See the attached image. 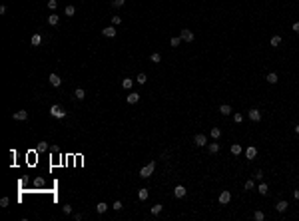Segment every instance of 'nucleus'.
Segmentation results:
<instances>
[{
  "label": "nucleus",
  "mask_w": 299,
  "mask_h": 221,
  "mask_svg": "<svg viewBox=\"0 0 299 221\" xmlns=\"http://www.w3.org/2000/svg\"><path fill=\"white\" fill-rule=\"evenodd\" d=\"M154 169H155V161H150L148 166H144L142 169H140V177H144V179H148V177L154 173Z\"/></svg>",
  "instance_id": "obj_1"
},
{
  "label": "nucleus",
  "mask_w": 299,
  "mask_h": 221,
  "mask_svg": "<svg viewBox=\"0 0 299 221\" xmlns=\"http://www.w3.org/2000/svg\"><path fill=\"white\" fill-rule=\"evenodd\" d=\"M50 114H52L54 118H64V116H66L64 108H62V106H58V104H54V106L50 108Z\"/></svg>",
  "instance_id": "obj_2"
},
{
  "label": "nucleus",
  "mask_w": 299,
  "mask_h": 221,
  "mask_svg": "<svg viewBox=\"0 0 299 221\" xmlns=\"http://www.w3.org/2000/svg\"><path fill=\"white\" fill-rule=\"evenodd\" d=\"M179 38H182L184 42H193V38H196V36H193V32H191V30L184 28V30L179 32Z\"/></svg>",
  "instance_id": "obj_3"
},
{
  "label": "nucleus",
  "mask_w": 299,
  "mask_h": 221,
  "mask_svg": "<svg viewBox=\"0 0 299 221\" xmlns=\"http://www.w3.org/2000/svg\"><path fill=\"white\" fill-rule=\"evenodd\" d=\"M193 142H196V145H199V147H203V145H208V138H205V133H196Z\"/></svg>",
  "instance_id": "obj_4"
},
{
  "label": "nucleus",
  "mask_w": 299,
  "mask_h": 221,
  "mask_svg": "<svg viewBox=\"0 0 299 221\" xmlns=\"http://www.w3.org/2000/svg\"><path fill=\"white\" fill-rule=\"evenodd\" d=\"M12 118H14V120H18V122H26V120H28V112H26V110L14 112V114H12Z\"/></svg>",
  "instance_id": "obj_5"
},
{
  "label": "nucleus",
  "mask_w": 299,
  "mask_h": 221,
  "mask_svg": "<svg viewBox=\"0 0 299 221\" xmlns=\"http://www.w3.org/2000/svg\"><path fill=\"white\" fill-rule=\"evenodd\" d=\"M48 80H50V84H52L54 88H60V86H62V80H60V76H58V74H50V78H48Z\"/></svg>",
  "instance_id": "obj_6"
},
{
  "label": "nucleus",
  "mask_w": 299,
  "mask_h": 221,
  "mask_svg": "<svg viewBox=\"0 0 299 221\" xmlns=\"http://www.w3.org/2000/svg\"><path fill=\"white\" fill-rule=\"evenodd\" d=\"M247 116H249L251 122H259V120H261V112H259V110H249Z\"/></svg>",
  "instance_id": "obj_7"
},
{
  "label": "nucleus",
  "mask_w": 299,
  "mask_h": 221,
  "mask_svg": "<svg viewBox=\"0 0 299 221\" xmlns=\"http://www.w3.org/2000/svg\"><path fill=\"white\" fill-rule=\"evenodd\" d=\"M186 193H188V189L184 187V185H176V189H174V195L176 197H184Z\"/></svg>",
  "instance_id": "obj_8"
},
{
  "label": "nucleus",
  "mask_w": 299,
  "mask_h": 221,
  "mask_svg": "<svg viewBox=\"0 0 299 221\" xmlns=\"http://www.w3.org/2000/svg\"><path fill=\"white\" fill-rule=\"evenodd\" d=\"M140 102V94L138 92H130L128 94V104H138Z\"/></svg>",
  "instance_id": "obj_9"
},
{
  "label": "nucleus",
  "mask_w": 299,
  "mask_h": 221,
  "mask_svg": "<svg viewBox=\"0 0 299 221\" xmlns=\"http://www.w3.org/2000/svg\"><path fill=\"white\" fill-rule=\"evenodd\" d=\"M229 199H231V193H229V191H222V193H220V203L225 205V203H229Z\"/></svg>",
  "instance_id": "obj_10"
},
{
  "label": "nucleus",
  "mask_w": 299,
  "mask_h": 221,
  "mask_svg": "<svg viewBox=\"0 0 299 221\" xmlns=\"http://www.w3.org/2000/svg\"><path fill=\"white\" fill-rule=\"evenodd\" d=\"M102 34H104L106 38H114V36H116V28H114V26H108V28L102 30Z\"/></svg>",
  "instance_id": "obj_11"
},
{
  "label": "nucleus",
  "mask_w": 299,
  "mask_h": 221,
  "mask_svg": "<svg viewBox=\"0 0 299 221\" xmlns=\"http://www.w3.org/2000/svg\"><path fill=\"white\" fill-rule=\"evenodd\" d=\"M255 155H257V149H255L253 145H249V147L245 149V157H247V159H253Z\"/></svg>",
  "instance_id": "obj_12"
},
{
  "label": "nucleus",
  "mask_w": 299,
  "mask_h": 221,
  "mask_svg": "<svg viewBox=\"0 0 299 221\" xmlns=\"http://www.w3.org/2000/svg\"><path fill=\"white\" fill-rule=\"evenodd\" d=\"M220 114H222V116H229V114H231V106H229V104L220 106Z\"/></svg>",
  "instance_id": "obj_13"
},
{
  "label": "nucleus",
  "mask_w": 299,
  "mask_h": 221,
  "mask_svg": "<svg viewBox=\"0 0 299 221\" xmlns=\"http://www.w3.org/2000/svg\"><path fill=\"white\" fill-rule=\"evenodd\" d=\"M229 152H231L233 155H239V154H241V152H243V147H241V145H239V144H233L231 147H229Z\"/></svg>",
  "instance_id": "obj_14"
},
{
  "label": "nucleus",
  "mask_w": 299,
  "mask_h": 221,
  "mask_svg": "<svg viewBox=\"0 0 299 221\" xmlns=\"http://www.w3.org/2000/svg\"><path fill=\"white\" fill-rule=\"evenodd\" d=\"M162 209H164V205L155 203V205H152V209H150V213H152V215H160V213H162Z\"/></svg>",
  "instance_id": "obj_15"
},
{
  "label": "nucleus",
  "mask_w": 299,
  "mask_h": 221,
  "mask_svg": "<svg viewBox=\"0 0 299 221\" xmlns=\"http://www.w3.org/2000/svg\"><path fill=\"white\" fill-rule=\"evenodd\" d=\"M148 195H150V191H148L146 187H142L140 191H138V197H140V201H146V199H148Z\"/></svg>",
  "instance_id": "obj_16"
},
{
  "label": "nucleus",
  "mask_w": 299,
  "mask_h": 221,
  "mask_svg": "<svg viewBox=\"0 0 299 221\" xmlns=\"http://www.w3.org/2000/svg\"><path fill=\"white\" fill-rule=\"evenodd\" d=\"M275 209L279 211V213H283V211L287 209V201L283 199V201H277V205H275Z\"/></svg>",
  "instance_id": "obj_17"
},
{
  "label": "nucleus",
  "mask_w": 299,
  "mask_h": 221,
  "mask_svg": "<svg viewBox=\"0 0 299 221\" xmlns=\"http://www.w3.org/2000/svg\"><path fill=\"white\" fill-rule=\"evenodd\" d=\"M58 22H60L58 14H50V16H48V24H50V26H56Z\"/></svg>",
  "instance_id": "obj_18"
},
{
  "label": "nucleus",
  "mask_w": 299,
  "mask_h": 221,
  "mask_svg": "<svg viewBox=\"0 0 299 221\" xmlns=\"http://www.w3.org/2000/svg\"><path fill=\"white\" fill-rule=\"evenodd\" d=\"M208 149H210V154H217V152H220V144H217V142L208 144Z\"/></svg>",
  "instance_id": "obj_19"
},
{
  "label": "nucleus",
  "mask_w": 299,
  "mask_h": 221,
  "mask_svg": "<svg viewBox=\"0 0 299 221\" xmlns=\"http://www.w3.org/2000/svg\"><path fill=\"white\" fill-rule=\"evenodd\" d=\"M96 211H98V213H106V211H108V203L100 201L98 205H96Z\"/></svg>",
  "instance_id": "obj_20"
},
{
  "label": "nucleus",
  "mask_w": 299,
  "mask_h": 221,
  "mask_svg": "<svg viewBox=\"0 0 299 221\" xmlns=\"http://www.w3.org/2000/svg\"><path fill=\"white\" fill-rule=\"evenodd\" d=\"M122 86H124V90H130L134 86V80H130V78H124L122 80Z\"/></svg>",
  "instance_id": "obj_21"
},
{
  "label": "nucleus",
  "mask_w": 299,
  "mask_h": 221,
  "mask_svg": "<svg viewBox=\"0 0 299 221\" xmlns=\"http://www.w3.org/2000/svg\"><path fill=\"white\" fill-rule=\"evenodd\" d=\"M74 98H76V100H84V98H86V92H84L82 88H78L76 92H74Z\"/></svg>",
  "instance_id": "obj_22"
},
{
  "label": "nucleus",
  "mask_w": 299,
  "mask_h": 221,
  "mask_svg": "<svg viewBox=\"0 0 299 221\" xmlns=\"http://www.w3.org/2000/svg\"><path fill=\"white\" fill-rule=\"evenodd\" d=\"M211 138H213V140H220V135H222V130H220V128H211Z\"/></svg>",
  "instance_id": "obj_23"
},
{
  "label": "nucleus",
  "mask_w": 299,
  "mask_h": 221,
  "mask_svg": "<svg viewBox=\"0 0 299 221\" xmlns=\"http://www.w3.org/2000/svg\"><path fill=\"white\" fill-rule=\"evenodd\" d=\"M30 42H32V46H40V42H42V36H40V34H34Z\"/></svg>",
  "instance_id": "obj_24"
},
{
  "label": "nucleus",
  "mask_w": 299,
  "mask_h": 221,
  "mask_svg": "<svg viewBox=\"0 0 299 221\" xmlns=\"http://www.w3.org/2000/svg\"><path fill=\"white\" fill-rule=\"evenodd\" d=\"M136 82H138V84H146V82H148V76H146L144 72H142V74H138V78H136Z\"/></svg>",
  "instance_id": "obj_25"
},
{
  "label": "nucleus",
  "mask_w": 299,
  "mask_h": 221,
  "mask_svg": "<svg viewBox=\"0 0 299 221\" xmlns=\"http://www.w3.org/2000/svg\"><path fill=\"white\" fill-rule=\"evenodd\" d=\"M253 219H255V221H263V219H265L263 211H255V213H253Z\"/></svg>",
  "instance_id": "obj_26"
},
{
  "label": "nucleus",
  "mask_w": 299,
  "mask_h": 221,
  "mask_svg": "<svg viewBox=\"0 0 299 221\" xmlns=\"http://www.w3.org/2000/svg\"><path fill=\"white\" fill-rule=\"evenodd\" d=\"M179 42H182V38H179V36H174V38L170 40V44L174 46V48H177V46H179Z\"/></svg>",
  "instance_id": "obj_27"
},
{
  "label": "nucleus",
  "mask_w": 299,
  "mask_h": 221,
  "mask_svg": "<svg viewBox=\"0 0 299 221\" xmlns=\"http://www.w3.org/2000/svg\"><path fill=\"white\" fill-rule=\"evenodd\" d=\"M279 44H281V36H273V38H271V46H273V48H277Z\"/></svg>",
  "instance_id": "obj_28"
},
{
  "label": "nucleus",
  "mask_w": 299,
  "mask_h": 221,
  "mask_svg": "<svg viewBox=\"0 0 299 221\" xmlns=\"http://www.w3.org/2000/svg\"><path fill=\"white\" fill-rule=\"evenodd\" d=\"M150 60H152V62H154V64H158V62H162V56L158 54V52H154V54L150 56Z\"/></svg>",
  "instance_id": "obj_29"
},
{
  "label": "nucleus",
  "mask_w": 299,
  "mask_h": 221,
  "mask_svg": "<svg viewBox=\"0 0 299 221\" xmlns=\"http://www.w3.org/2000/svg\"><path fill=\"white\" fill-rule=\"evenodd\" d=\"M267 82H269V84H275V82H277V74H273V72L267 74Z\"/></svg>",
  "instance_id": "obj_30"
},
{
  "label": "nucleus",
  "mask_w": 299,
  "mask_h": 221,
  "mask_svg": "<svg viewBox=\"0 0 299 221\" xmlns=\"http://www.w3.org/2000/svg\"><path fill=\"white\" fill-rule=\"evenodd\" d=\"M46 149H50V145L46 144V142H40L38 144V152H46Z\"/></svg>",
  "instance_id": "obj_31"
},
{
  "label": "nucleus",
  "mask_w": 299,
  "mask_h": 221,
  "mask_svg": "<svg viewBox=\"0 0 299 221\" xmlns=\"http://www.w3.org/2000/svg\"><path fill=\"white\" fill-rule=\"evenodd\" d=\"M64 12H66V16H74V14H76V8H74V6H66Z\"/></svg>",
  "instance_id": "obj_32"
},
{
  "label": "nucleus",
  "mask_w": 299,
  "mask_h": 221,
  "mask_svg": "<svg viewBox=\"0 0 299 221\" xmlns=\"http://www.w3.org/2000/svg\"><path fill=\"white\" fill-rule=\"evenodd\" d=\"M255 187V181H253V179H247V181H245V189H253Z\"/></svg>",
  "instance_id": "obj_33"
},
{
  "label": "nucleus",
  "mask_w": 299,
  "mask_h": 221,
  "mask_svg": "<svg viewBox=\"0 0 299 221\" xmlns=\"http://www.w3.org/2000/svg\"><path fill=\"white\" fill-rule=\"evenodd\" d=\"M259 193H261V195H267V183H261V185H259Z\"/></svg>",
  "instance_id": "obj_34"
},
{
  "label": "nucleus",
  "mask_w": 299,
  "mask_h": 221,
  "mask_svg": "<svg viewBox=\"0 0 299 221\" xmlns=\"http://www.w3.org/2000/svg\"><path fill=\"white\" fill-rule=\"evenodd\" d=\"M233 122H235V123H241V122H243V116H241V114H235V116H233Z\"/></svg>",
  "instance_id": "obj_35"
},
{
  "label": "nucleus",
  "mask_w": 299,
  "mask_h": 221,
  "mask_svg": "<svg viewBox=\"0 0 299 221\" xmlns=\"http://www.w3.org/2000/svg\"><path fill=\"white\" fill-rule=\"evenodd\" d=\"M56 6H58V0H48V8L50 10H54Z\"/></svg>",
  "instance_id": "obj_36"
},
{
  "label": "nucleus",
  "mask_w": 299,
  "mask_h": 221,
  "mask_svg": "<svg viewBox=\"0 0 299 221\" xmlns=\"http://www.w3.org/2000/svg\"><path fill=\"white\" fill-rule=\"evenodd\" d=\"M112 24H114V26L122 24V18H120V16H112Z\"/></svg>",
  "instance_id": "obj_37"
},
{
  "label": "nucleus",
  "mask_w": 299,
  "mask_h": 221,
  "mask_svg": "<svg viewBox=\"0 0 299 221\" xmlns=\"http://www.w3.org/2000/svg\"><path fill=\"white\" fill-rule=\"evenodd\" d=\"M112 209L120 211V209H122V201H114V205H112Z\"/></svg>",
  "instance_id": "obj_38"
},
{
  "label": "nucleus",
  "mask_w": 299,
  "mask_h": 221,
  "mask_svg": "<svg viewBox=\"0 0 299 221\" xmlns=\"http://www.w3.org/2000/svg\"><path fill=\"white\" fill-rule=\"evenodd\" d=\"M8 203H10V199H8V197H2V199H0V205H2V207H8Z\"/></svg>",
  "instance_id": "obj_39"
},
{
  "label": "nucleus",
  "mask_w": 299,
  "mask_h": 221,
  "mask_svg": "<svg viewBox=\"0 0 299 221\" xmlns=\"http://www.w3.org/2000/svg\"><path fill=\"white\" fill-rule=\"evenodd\" d=\"M112 4H114L116 8H120V6H124V4H126V0H114Z\"/></svg>",
  "instance_id": "obj_40"
},
{
  "label": "nucleus",
  "mask_w": 299,
  "mask_h": 221,
  "mask_svg": "<svg viewBox=\"0 0 299 221\" xmlns=\"http://www.w3.org/2000/svg\"><path fill=\"white\" fill-rule=\"evenodd\" d=\"M62 211H64L66 215H70V213H72V205H68V203H66V205L62 207Z\"/></svg>",
  "instance_id": "obj_41"
},
{
  "label": "nucleus",
  "mask_w": 299,
  "mask_h": 221,
  "mask_svg": "<svg viewBox=\"0 0 299 221\" xmlns=\"http://www.w3.org/2000/svg\"><path fill=\"white\" fill-rule=\"evenodd\" d=\"M255 179H263V171H261V169L255 171Z\"/></svg>",
  "instance_id": "obj_42"
},
{
  "label": "nucleus",
  "mask_w": 299,
  "mask_h": 221,
  "mask_svg": "<svg viewBox=\"0 0 299 221\" xmlns=\"http://www.w3.org/2000/svg\"><path fill=\"white\" fill-rule=\"evenodd\" d=\"M74 217H76V221H82V219H84V215H82V213H76Z\"/></svg>",
  "instance_id": "obj_43"
},
{
  "label": "nucleus",
  "mask_w": 299,
  "mask_h": 221,
  "mask_svg": "<svg viewBox=\"0 0 299 221\" xmlns=\"http://www.w3.org/2000/svg\"><path fill=\"white\" fill-rule=\"evenodd\" d=\"M293 197H295V199H299V189H295V191H293Z\"/></svg>",
  "instance_id": "obj_44"
},
{
  "label": "nucleus",
  "mask_w": 299,
  "mask_h": 221,
  "mask_svg": "<svg viewBox=\"0 0 299 221\" xmlns=\"http://www.w3.org/2000/svg\"><path fill=\"white\" fill-rule=\"evenodd\" d=\"M293 30H295V32H299V22H295V24H293Z\"/></svg>",
  "instance_id": "obj_45"
},
{
  "label": "nucleus",
  "mask_w": 299,
  "mask_h": 221,
  "mask_svg": "<svg viewBox=\"0 0 299 221\" xmlns=\"http://www.w3.org/2000/svg\"><path fill=\"white\" fill-rule=\"evenodd\" d=\"M295 133H297V135H299V123H297V126H295Z\"/></svg>",
  "instance_id": "obj_46"
}]
</instances>
